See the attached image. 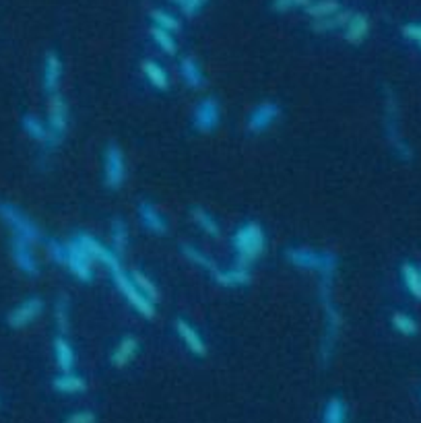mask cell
I'll return each instance as SVG.
<instances>
[{
    "label": "cell",
    "mask_w": 421,
    "mask_h": 423,
    "mask_svg": "<svg viewBox=\"0 0 421 423\" xmlns=\"http://www.w3.org/2000/svg\"><path fill=\"white\" fill-rule=\"evenodd\" d=\"M231 248L235 252V265L250 267L267 250V231L254 219L244 221L231 235Z\"/></svg>",
    "instance_id": "6da1fadb"
},
{
    "label": "cell",
    "mask_w": 421,
    "mask_h": 423,
    "mask_svg": "<svg viewBox=\"0 0 421 423\" xmlns=\"http://www.w3.org/2000/svg\"><path fill=\"white\" fill-rule=\"evenodd\" d=\"M0 221L13 231V238H21L29 244H36L41 240V230L38 228V223L9 200H0Z\"/></svg>",
    "instance_id": "7a4b0ae2"
},
{
    "label": "cell",
    "mask_w": 421,
    "mask_h": 423,
    "mask_svg": "<svg viewBox=\"0 0 421 423\" xmlns=\"http://www.w3.org/2000/svg\"><path fill=\"white\" fill-rule=\"evenodd\" d=\"M112 281H114L116 289L120 291V295L128 302V306L136 312V314H141L143 318H147V320H153L155 318V304L153 302H149L138 289L133 283V279H131V275H128V270L124 269H118L112 272Z\"/></svg>",
    "instance_id": "3957f363"
},
{
    "label": "cell",
    "mask_w": 421,
    "mask_h": 423,
    "mask_svg": "<svg viewBox=\"0 0 421 423\" xmlns=\"http://www.w3.org/2000/svg\"><path fill=\"white\" fill-rule=\"evenodd\" d=\"M384 126H386V136L392 147L395 155L401 161H411L413 159V149L411 145L402 138L401 128H399V106L395 96L386 89V112H384Z\"/></svg>",
    "instance_id": "277c9868"
},
{
    "label": "cell",
    "mask_w": 421,
    "mask_h": 423,
    "mask_svg": "<svg viewBox=\"0 0 421 423\" xmlns=\"http://www.w3.org/2000/svg\"><path fill=\"white\" fill-rule=\"evenodd\" d=\"M283 116V108L279 101L275 99H265L260 103H256L250 110L248 118H246V131L252 136H260L268 133Z\"/></svg>",
    "instance_id": "5b68a950"
},
{
    "label": "cell",
    "mask_w": 421,
    "mask_h": 423,
    "mask_svg": "<svg viewBox=\"0 0 421 423\" xmlns=\"http://www.w3.org/2000/svg\"><path fill=\"white\" fill-rule=\"evenodd\" d=\"M323 312H325V332H323V341H320V364L326 367L333 362L339 332L343 327V318H341V312L335 302L323 304Z\"/></svg>",
    "instance_id": "8992f818"
},
{
    "label": "cell",
    "mask_w": 421,
    "mask_h": 423,
    "mask_svg": "<svg viewBox=\"0 0 421 423\" xmlns=\"http://www.w3.org/2000/svg\"><path fill=\"white\" fill-rule=\"evenodd\" d=\"M192 128L198 135H210L221 124V101L215 96L203 97L192 110Z\"/></svg>",
    "instance_id": "52a82bcc"
},
{
    "label": "cell",
    "mask_w": 421,
    "mask_h": 423,
    "mask_svg": "<svg viewBox=\"0 0 421 423\" xmlns=\"http://www.w3.org/2000/svg\"><path fill=\"white\" fill-rule=\"evenodd\" d=\"M126 182V159L120 145L108 143L103 151V184L108 190L118 193Z\"/></svg>",
    "instance_id": "ba28073f"
},
{
    "label": "cell",
    "mask_w": 421,
    "mask_h": 423,
    "mask_svg": "<svg viewBox=\"0 0 421 423\" xmlns=\"http://www.w3.org/2000/svg\"><path fill=\"white\" fill-rule=\"evenodd\" d=\"M66 270L81 281V283H91L96 279V270H93V258L89 256V252L85 250L78 240L73 235L66 242Z\"/></svg>",
    "instance_id": "9c48e42d"
},
{
    "label": "cell",
    "mask_w": 421,
    "mask_h": 423,
    "mask_svg": "<svg viewBox=\"0 0 421 423\" xmlns=\"http://www.w3.org/2000/svg\"><path fill=\"white\" fill-rule=\"evenodd\" d=\"M75 238L78 240V244L89 252V256L93 258V263L106 267L110 275L114 270L122 269V258L110 246H106L101 240H97L96 235H91L89 231H78V233H75Z\"/></svg>",
    "instance_id": "30bf717a"
},
{
    "label": "cell",
    "mask_w": 421,
    "mask_h": 423,
    "mask_svg": "<svg viewBox=\"0 0 421 423\" xmlns=\"http://www.w3.org/2000/svg\"><path fill=\"white\" fill-rule=\"evenodd\" d=\"M48 131L54 138L56 147L62 143V138L69 133V124H71V114H69V103L62 93H54L48 97V118H46Z\"/></svg>",
    "instance_id": "8fae6325"
},
{
    "label": "cell",
    "mask_w": 421,
    "mask_h": 423,
    "mask_svg": "<svg viewBox=\"0 0 421 423\" xmlns=\"http://www.w3.org/2000/svg\"><path fill=\"white\" fill-rule=\"evenodd\" d=\"M285 263L302 272H320L326 260V250H316L310 246H289L283 252Z\"/></svg>",
    "instance_id": "7c38bea8"
},
{
    "label": "cell",
    "mask_w": 421,
    "mask_h": 423,
    "mask_svg": "<svg viewBox=\"0 0 421 423\" xmlns=\"http://www.w3.org/2000/svg\"><path fill=\"white\" fill-rule=\"evenodd\" d=\"M41 312H44V300L38 295H31L6 314V325L15 330L29 327L41 316Z\"/></svg>",
    "instance_id": "4fadbf2b"
},
{
    "label": "cell",
    "mask_w": 421,
    "mask_h": 423,
    "mask_svg": "<svg viewBox=\"0 0 421 423\" xmlns=\"http://www.w3.org/2000/svg\"><path fill=\"white\" fill-rule=\"evenodd\" d=\"M136 217H138L141 228L145 231H149L155 238L168 235L170 223H168L166 215L159 211L151 200H138V205H136Z\"/></svg>",
    "instance_id": "5bb4252c"
},
{
    "label": "cell",
    "mask_w": 421,
    "mask_h": 423,
    "mask_svg": "<svg viewBox=\"0 0 421 423\" xmlns=\"http://www.w3.org/2000/svg\"><path fill=\"white\" fill-rule=\"evenodd\" d=\"M31 246L34 244H29L21 238H13L11 240V258H13V263L19 269L21 275H25L29 279H36V277H39V263L34 250H31Z\"/></svg>",
    "instance_id": "9a60e30c"
},
{
    "label": "cell",
    "mask_w": 421,
    "mask_h": 423,
    "mask_svg": "<svg viewBox=\"0 0 421 423\" xmlns=\"http://www.w3.org/2000/svg\"><path fill=\"white\" fill-rule=\"evenodd\" d=\"M173 330H176L178 339L186 345V349L191 351L194 357H198V360L207 357V343L203 341L201 332L192 327L188 320L176 318V320H173Z\"/></svg>",
    "instance_id": "2e32d148"
},
{
    "label": "cell",
    "mask_w": 421,
    "mask_h": 423,
    "mask_svg": "<svg viewBox=\"0 0 421 423\" xmlns=\"http://www.w3.org/2000/svg\"><path fill=\"white\" fill-rule=\"evenodd\" d=\"M21 128H23V133L29 136L34 143H38L41 145L44 149H56V143H54V138L50 135V131H48V124L36 114H23L21 116Z\"/></svg>",
    "instance_id": "e0dca14e"
},
{
    "label": "cell",
    "mask_w": 421,
    "mask_h": 423,
    "mask_svg": "<svg viewBox=\"0 0 421 423\" xmlns=\"http://www.w3.org/2000/svg\"><path fill=\"white\" fill-rule=\"evenodd\" d=\"M213 281L223 289H242L248 287L252 283V270L250 267H240V265H233L230 269H219L215 270L213 275Z\"/></svg>",
    "instance_id": "ac0fdd59"
},
{
    "label": "cell",
    "mask_w": 421,
    "mask_h": 423,
    "mask_svg": "<svg viewBox=\"0 0 421 423\" xmlns=\"http://www.w3.org/2000/svg\"><path fill=\"white\" fill-rule=\"evenodd\" d=\"M60 83H62V60L56 52H48L44 58V66H41V87L46 91V96H54L60 93Z\"/></svg>",
    "instance_id": "d6986e66"
},
{
    "label": "cell",
    "mask_w": 421,
    "mask_h": 423,
    "mask_svg": "<svg viewBox=\"0 0 421 423\" xmlns=\"http://www.w3.org/2000/svg\"><path fill=\"white\" fill-rule=\"evenodd\" d=\"M178 71H180V77H182L184 85H186L188 89L198 91V89L205 87V83H207L205 71H203L201 62L194 56L186 54V56L180 58V60H178Z\"/></svg>",
    "instance_id": "ffe728a7"
},
{
    "label": "cell",
    "mask_w": 421,
    "mask_h": 423,
    "mask_svg": "<svg viewBox=\"0 0 421 423\" xmlns=\"http://www.w3.org/2000/svg\"><path fill=\"white\" fill-rule=\"evenodd\" d=\"M138 349H141V343H138V339H136L134 335L122 337V339L118 341V345L114 347L112 355H110V364L114 367H118V370H122V367L128 366L134 357H136Z\"/></svg>",
    "instance_id": "44dd1931"
},
{
    "label": "cell",
    "mask_w": 421,
    "mask_h": 423,
    "mask_svg": "<svg viewBox=\"0 0 421 423\" xmlns=\"http://www.w3.org/2000/svg\"><path fill=\"white\" fill-rule=\"evenodd\" d=\"M52 349H54V360H56V366L58 370H60V374L75 372V366H77V353H75V347L69 343V339L56 335V339H54V343H52Z\"/></svg>",
    "instance_id": "7402d4cb"
},
{
    "label": "cell",
    "mask_w": 421,
    "mask_h": 423,
    "mask_svg": "<svg viewBox=\"0 0 421 423\" xmlns=\"http://www.w3.org/2000/svg\"><path fill=\"white\" fill-rule=\"evenodd\" d=\"M180 254L191 263L192 267L205 270V272H209V275H213L215 270L219 269V265L210 258L209 254L205 250H201V248H196L194 244H188V242L180 244Z\"/></svg>",
    "instance_id": "603a6c76"
},
{
    "label": "cell",
    "mask_w": 421,
    "mask_h": 423,
    "mask_svg": "<svg viewBox=\"0 0 421 423\" xmlns=\"http://www.w3.org/2000/svg\"><path fill=\"white\" fill-rule=\"evenodd\" d=\"M367 34H370V21H367V17L364 13H353L343 29L345 41L351 44V46H360L367 38Z\"/></svg>",
    "instance_id": "cb8c5ba5"
},
{
    "label": "cell",
    "mask_w": 421,
    "mask_h": 423,
    "mask_svg": "<svg viewBox=\"0 0 421 423\" xmlns=\"http://www.w3.org/2000/svg\"><path fill=\"white\" fill-rule=\"evenodd\" d=\"M52 388L60 394H81L85 392L89 384L83 376H78L77 372H69V374H58L52 378Z\"/></svg>",
    "instance_id": "d4e9b609"
},
{
    "label": "cell",
    "mask_w": 421,
    "mask_h": 423,
    "mask_svg": "<svg viewBox=\"0 0 421 423\" xmlns=\"http://www.w3.org/2000/svg\"><path fill=\"white\" fill-rule=\"evenodd\" d=\"M191 219L192 223L203 231L205 235H209L213 240H219V238H221V225H219V221H217L205 207H198V205L192 207Z\"/></svg>",
    "instance_id": "484cf974"
},
{
    "label": "cell",
    "mask_w": 421,
    "mask_h": 423,
    "mask_svg": "<svg viewBox=\"0 0 421 423\" xmlns=\"http://www.w3.org/2000/svg\"><path fill=\"white\" fill-rule=\"evenodd\" d=\"M141 71H143V75L145 78L151 83V87H155L157 91H170V77H168V73H166V68L161 66V64H157L155 60H143L141 62Z\"/></svg>",
    "instance_id": "4316f807"
},
{
    "label": "cell",
    "mask_w": 421,
    "mask_h": 423,
    "mask_svg": "<svg viewBox=\"0 0 421 423\" xmlns=\"http://www.w3.org/2000/svg\"><path fill=\"white\" fill-rule=\"evenodd\" d=\"M347 417H349V409L343 397L339 394L328 397V401L323 407L320 423H347Z\"/></svg>",
    "instance_id": "83f0119b"
},
{
    "label": "cell",
    "mask_w": 421,
    "mask_h": 423,
    "mask_svg": "<svg viewBox=\"0 0 421 423\" xmlns=\"http://www.w3.org/2000/svg\"><path fill=\"white\" fill-rule=\"evenodd\" d=\"M401 279L405 289L409 291L411 297H415L417 302H421V275H420V265L405 260L401 265Z\"/></svg>",
    "instance_id": "f1b7e54d"
},
{
    "label": "cell",
    "mask_w": 421,
    "mask_h": 423,
    "mask_svg": "<svg viewBox=\"0 0 421 423\" xmlns=\"http://www.w3.org/2000/svg\"><path fill=\"white\" fill-rule=\"evenodd\" d=\"M351 15H353V11L341 9L339 13H335V15H330V17L314 21V23H312V31H314V34H330V31H337V29H345V25L349 23Z\"/></svg>",
    "instance_id": "f546056e"
},
{
    "label": "cell",
    "mask_w": 421,
    "mask_h": 423,
    "mask_svg": "<svg viewBox=\"0 0 421 423\" xmlns=\"http://www.w3.org/2000/svg\"><path fill=\"white\" fill-rule=\"evenodd\" d=\"M110 240H112V250L122 258L128 248V225L122 217H114L110 223Z\"/></svg>",
    "instance_id": "4dcf8cb0"
},
{
    "label": "cell",
    "mask_w": 421,
    "mask_h": 423,
    "mask_svg": "<svg viewBox=\"0 0 421 423\" xmlns=\"http://www.w3.org/2000/svg\"><path fill=\"white\" fill-rule=\"evenodd\" d=\"M339 11H341V2L339 0H312L304 9V13L314 21L330 17V15L339 13Z\"/></svg>",
    "instance_id": "1f68e13d"
},
{
    "label": "cell",
    "mask_w": 421,
    "mask_h": 423,
    "mask_svg": "<svg viewBox=\"0 0 421 423\" xmlns=\"http://www.w3.org/2000/svg\"><path fill=\"white\" fill-rule=\"evenodd\" d=\"M54 325L60 337H66L69 328H71V302L69 295H58L56 304H54Z\"/></svg>",
    "instance_id": "d6a6232c"
},
{
    "label": "cell",
    "mask_w": 421,
    "mask_h": 423,
    "mask_svg": "<svg viewBox=\"0 0 421 423\" xmlns=\"http://www.w3.org/2000/svg\"><path fill=\"white\" fill-rule=\"evenodd\" d=\"M390 325H392V328H395L399 335H402V337H415V335L420 332V322H417L409 312H401V310L392 312Z\"/></svg>",
    "instance_id": "836d02e7"
},
{
    "label": "cell",
    "mask_w": 421,
    "mask_h": 423,
    "mask_svg": "<svg viewBox=\"0 0 421 423\" xmlns=\"http://www.w3.org/2000/svg\"><path fill=\"white\" fill-rule=\"evenodd\" d=\"M128 275H131V279H133V283L136 285V289L149 300V302H153L157 304V300H159V289L155 285L153 281L143 272V270L138 269H131L128 270Z\"/></svg>",
    "instance_id": "e575fe53"
},
{
    "label": "cell",
    "mask_w": 421,
    "mask_h": 423,
    "mask_svg": "<svg viewBox=\"0 0 421 423\" xmlns=\"http://www.w3.org/2000/svg\"><path fill=\"white\" fill-rule=\"evenodd\" d=\"M149 36L153 39V44L163 52V54H170L173 56L176 52H178V44H176V38H173V34L170 31H166V29H159V27H155L151 25V29H149Z\"/></svg>",
    "instance_id": "d590c367"
},
{
    "label": "cell",
    "mask_w": 421,
    "mask_h": 423,
    "mask_svg": "<svg viewBox=\"0 0 421 423\" xmlns=\"http://www.w3.org/2000/svg\"><path fill=\"white\" fill-rule=\"evenodd\" d=\"M149 19H151V25L159 27V29H166L170 34H176V31L182 29V23L176 19L173 15H170L168 11H161V9H153L149 13Z\"/></svg>",
    "instance_id": "8d00e7d4"
},
{
    "label": "cell",
    "mask_w": 421,
    "mask_h": 423,
    "mask_svg": "<svg viewBox=\"0 0 421 423\" xmlns=\"http://www.w3.org/2000/svg\"><path fill=\"white\" fill-rule=\"evenodd\" d=\"M46 252H48L50 260L56 267H64L66 269V242H60L56 238H50L46 242Z\"/></svg>",
    "instance_id": "74e56055"
},
{
    "label": "cell",
    "mask_w": 421,
    "mask_h": 423,
    "mask_svg": "<svg viewBox=\"0 0 421 423\" xmlns=\"http://www.w3.org/2000/svg\"><path fill=\"white\" fill-rule=\"evenodd\" d=\"M312 0H273L270 2V9L275 13H289L293 9H306Z\"/></svg>",
    "instance_id": "f35d334b"
},
{
    "label": "cell",
    "mask_w": 421,
    "mask_h": 423,
    "mask_svg": "<svg viewBox=\"0 0 421 423\" xmlns=\"http://www.w3.org/2000/svg\"><path fill=\"white\" fill-rule=\"evenodd\" d=\"M207 2H209V0H184V2L180 4V11H182L184 17H196V15L205 9Z\"/></svg>",
    "instance_id": "ab89813d"
},
{
    "label": "cell",
    "mask_w": 421,
    "mask_h": 423,
    "mask_svg": "<svg viewBox=\"0 0 421 423\" xmlns=\"http://www.w3.org/2000/svg\"><path fill=\"white\" fill-rule=\"evenodd\" d=\"M64 423H97V415L93 411H89V409H83V411H75V413H71Z\"/></svg>",
    "instance_id": "60d3db41"
},
{
    "label": "cell",
    "mask_w": 421,
    "mask_h": 423,
    "mask_svg": "<svg viewBox=\"0 0 421 423\" xmlns=\"http://www.w3.org/2000/svg\"><path fill=\"white\" fill-rule=\"evenodd\" d=\"M401 34L407 39L415 41L417 46L421 44V23H405L401 27Z\"/></svg>",
    "instance_id": "b9f144b4"
},
{
    "label": "cell",
    "mask_w": 421,
    "mask_h": 423,
    "mask_svg": "<svg viewBox=\"0 0 421 423\" xmlns=\"http://www.w3.org/2000/svg\"><path fill=\"white\" fill-rule=\"evenodd\" d=\"M173 4H178V6H180V4H182V2H184V0H172Z\"/></svg>",
    "instance_id": "7bdbcfd3"
},
{
    "label": "cell",
    "mask_w": 421,
    "mask_h": 423,
    "mask_svg": "<svg viewBox=\"0 0 421 423\" xmlns=\"http://www.w3.org/2000/svg\"><path fill=\"white\" fill-rule=\"evenodd\" d=\"M420 275H421V265H420Z\"/></svg>",
    "instance_id": "ee69618b"
},
{
    "label": "cell",
    "mask_w": 421,
    "mask_h": 423,
    "mask_svg": "<svg viewBox=\"0 0 421 423\" xmlns=\"http://www.w3.org/2000/svg\"><path fill=\"white\" fill-rule=\"evenodd\" d=\"M420 48H421V44H420Z\"/></svg>",
    "instance_id": "f6af8a7d"
}]
</instances>
